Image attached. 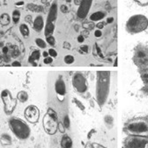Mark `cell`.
I'll list each match as a JSON object with an SVG mask.
<instances>
[{
  "mask_svg": "<svg viewBox=\"0 0 148 148\" xmlns=\"http://www.w3.org/2000/svg\"><path fill=\"white\" fill-rule=\"evenodd\" d=\"M110 90V72L98 71L96 75L95 97L100 107H102L108 97Z\"/></svg>",
  "mask_w": 148,
  "mask_h": 148,
  "instance_id": "1",
  "label": "cell"
},
{
  "mask_svg": "<svg viewBox=\"0 0 148 148\" xmlns=\"http://www.w3.org/2000/svg\"><path fill=\"white\" fill-rule=\"evenodd\" d=\"M124 132L127 136H140L148 138V117L138 116L126 122Z\"/></svg>",
  "mask_w": 148,
  "mask_h": 148,
  "instance_id": "2",
  "label": "cell"
},
{
  "mask_svg": "<svg viewBox=\"0 0 148 148\" xmlns=\"http://www.w3.org/2000/svg\"><path fill=\"white\" fill-rule=\"evenodd\" d=\"M132 62L141 75L148 73V45L140 43L135 47Z\"/></svg>",
  "mask_w": 148,
  "mask_h": 148,
  "instance_id": "3",
  "label": "cell"
},
{
  "mask_svg": "<svg viewBox=\"0 0 148 148\" xmlns=\"http://www.w3.org/2000/svg\"><path fill=\"white\" fill-rule=\"evenodd\" d=\"M148 28V18L143 14H135L129 18L125 24V29L130 34H138Z\"/></svg>",
  "mask_w": 148,
  "mask_h": 148,
  "instance_id": "4",
  "label": "cell"
},
{
  "mask_svg": "<svg viewBox=\"0 0 148 148\" xmlns=\"http://www.w3.org/2000/svg\"><path fill=\"white\" fill-rule=\"evenodd\" d=\"M9 127L15 137L20 140H26L31 134V129L24 120L18 117H11L8 121Z\"/></svg>",
  "mask_w": 148,
  "mask_h": 148,
  "instance_id": "5",
  "label": "cell"
},
{
  "mask_svg": "<svg viewBox=\"0 0 148 148\" xmlns=\"http://www.w3.org/2000/svg\"><path fill=\"white\" fill-rule=\"evenodd\" d=\"M57 119V113L52 108H49L43 117V128L48 134L53 135L56 132L58 129Z\"/></svg>",
  "mask_w": 148,
  "mask_h": 148,
  "instance_id": "6",
  "label": "cell"
},
{
  "mask_svg": "<svg viewBox=\"0 0 148 148\" xmlns=\"http://www.w3.org/2000/svg\"><path fill=\"white\" fill-rule=\"evenodd\" d=\"M56 18H57V2L54 1L49 8L48 17H47L46 25L44 27V34L46 37L52 35V34L55 30Z\"/></svg>",
  "mask_w": 148,
  "mask_h": 148,
  "instance_id": "7",
  "label": "cell"
},
{
  "mask_svg": "<svg viewBox=\"0 0 148 148\" xmlns=\"http://www.w3.org/2000/svg\"><path fill=\"white\" fill-rule=\"evenodd\" d=\"M0 97H1L2 102L4 103V111H5V113L6 115H12L13 113V111L15 110V109H16L17 99L13 97L12 93L8 90H2L1 94H0Z\"/></svg>",
  "mask_w": 148,
  "mask_h": 148,
  "instance_id": "8",
  "label": "cell"
},
{
  "mask_svg": "<svg viewBox=\"0 0 148 148\" xmlns=\"http://www.w3.org/2000/svg\"><path fill=\"white\" fill-rule=\"evenodd\" d=\"M124 148H148V138L128 136L124 140Z\"/></svg>",
  "mask_w": 148,
  "mask_h": 148,
  "instance_id": "9",
  "label": "cell"
},
{
  "mask_svg": "<svg viewBox=\"0 0 148 148\" xmlns=\"http://www.w3.org/2000/svg\"><path fill=\"white\" fill-rule=\"evenodd\" d=\"M72 86L78 93L84 94L87 91L86 78L79 72L75 73L72 77Z\"/></svg>",
  "mask_w": 148,
  "mask_h": 148,
  "instance_id": "10",
  "label": "cell"
},
{
  "mask_svg": "<svg viewBox=\"0 0 148 148\" xmlns=\"http://www.w3.org/2000/svg\"><path fill=\"white\" fill-rule=\"evenodd\" d=\"M24 116L26 121H28L29 123L36 124L40 118L39 109L35 105H28L24 111Z\"/></svg>",
  "mask_w": 148,
  "mask_h": 148,
  "instance_id": "11",
  "label": "cell"
},
{
  "mask_svg": "<svg viewBox=\"0 0 148 148\" xmlns=\"http://www.w3.org/2000/svg\"><path fill=\"white\" fill-rule=\"evenodd\" d=\"M92 4H93V0H81L80 5L79 6L77 12V16L80 19H84L87 17L88 13L90 12Z\"/></svg>",
  "mask_w": 148,
  "mask_h": 148,
  "instance_id": "12",
  "label": "cell"
},
{
  "mask_svg": "<svg viewBox=\"0 0 148 148\" xmlns=\"http://www.w3.org/2000/svg\"><path fill=\"white\" fill-rule=\"evenodd\" d=\"M55 90L59 97H65L66 95V85L62 77H59L55 82Z\"/></svg>",
  "mask_w": 148,
  "mask_h": 148,
  "instance_id": "13",
  "label": "cell"
},
{
  "mask_svg": "<svg viewBox=\"0 0 148 148\" xmlns=\"http://www.w3.org/2000/svg\"><path fill=\"white\" fill-rule=\"evenodd\" d=\"M45 27V25H44V20H43V17L42 15H38L34 22H33V29L36 32H42V29Z\"/></svg>",
  "mask_w": 148,
  "mask_h": 148,
  "instance_id": "14",
  "label": "cell"
},
{
  "mask_svg": "<svg viewBox=\"0 0 148 148\" xmlns=\"http://www.w3.org/2000/svg\"><path fill=\"white\" fill-rule=\"evenodd\" d=\"M72 139L68 135H64L61 139V146L62 148H72Z\"/></svg>",
  "mask_w": 148,
  "mask_h": 148,
  "instance_id": "15",
  "label": "cell"
},
{
  "mask_svg": "<svg viewBox=\"0 0 148 148\" xmlns=\"http://www.w3.org/2000/svg\"><path fill=\"white\" fill-rule=\"evenodd\" d=\"M26 9L31 11L33 12H42L44 11V8L42 5H36V4H33V3H29L26 5Z\"/></svg>",
  "mask_w": 148,
  "mask_h": 148,
  "instance_id": "16",
  "label": "cell"
},
{
  "mask_svg": "<svg viewBox=\"0 0 148 148\" xmlns=\"http://www.w3.org/2000/svg\"><path fill=\"white\" fill-rule=\"evenodd\" d=\"M19 29V33L24 38H28L29 35H30V29H29L26 24H20Z\"/></svg>",
  "mask_w": 148,
  "mask_h": 148,
  "instance_id": "17",
  "label": "cell"
},
{
  "mask_svg": "<svg viewBox=\"0 0 148 148\" xmlns=\"http://www.w3.org/2000/svg\"><path fill=\"white\" fill-rule=\"evenodd\" d=\"M105 13L104 12H94V13H93V14H91L90 15V17H89V18H90V20L91 21H94V22H99V21H101L102 18H105Z\"/></svg>",
  "mask_w": 148,
  "mask_h": 148,
  "instance_id": "18",
  "label": "cell"
},
{
  "mask_svg": "<svg viewBox=\"0 0 148 148\" xmlns=\"http://www.w3.org/2000/svg\"><path fill=\"white\" fill-rule=\"evenodd\" d=\"M41 55H42V53H41V52H40L39 50H34V51L32 52L31 55L29 56L28 62L33 64L34 62H35L36 61L39 60L40 57H41Z\"/></svg>",
  "mask_w": 148,
  "mask_h": 148,
  "instance_id": "19",
  "label": "cell"
},
{
  "mask_svg": "<svg viewBox=\"0 0 148 148\" xmlns=\"http://www.w3.org/2000/svg\"><path fill=\"white\" fill-rule=\"evenodd\" d=\"M28 97H29L28 94L24 90H21V91L18 92V94H17V100H19L22 103H26L28 100Z\"/></svg>",
  "mask_w": 148,
  "mask_h": 148,
  "instance_id": "20",
  "label": "cell"
},
{
  "mask_svg": "<svg viewBox=\"0 0 148 148\" xmlns=\"http://www.w3.org/2000/svg\"><path fill=\"white\" fill-rule=\"evenodd\" d=\"M11 21V18L9 16V14L7 13H4L0 16V23H1L3 25H9Z\"/></svg>",
  "mask_w": 148,
  "mask_h": 148,
  "instance_id": "21",
  "label": "cell"
},
{
  "mask_svg": "<svg viewBox=\"0 0 148 148\" xmlns=\"http://www.w3.org/2000/svg\"><path fill=\"white\" fill-rule=\"evenodd\" d=\"M12 19H13V22L14 24H18L19 22V19H20V12L19 10H14L13 12Z\"/></svg>",
  "mask_w": 148,
  "mask_h": 148,
  "instance_id": "22",
  "label": "cell"
},
{
  "mask_svg": "<svg viewBox=\"0 0 148 148\" xmlns=\"http://www.w3.org/2000/svg\"><path fill=\"white\" fill-rule=\"evenodd\" d=\"M35 44L37 45V47H39L40 48H46L47 47V42L46 40L41 39V38H36L35 39Z\"/></svg>",
  "mask_w": 148,
  "mask_h": 148,
  "instance_id": "23",
  "label": "cell"
},
{
  "mask_svg": "<svg viewBox=\"0 0 148 148\" xmlns=\"http://www.w3.org/2000/svg\"><path fill=\"white\" fill-rule=\"evenodd\" d=\"M74 61H75L74 57H73L72 55H71V54H67V55H65V58H64V62H65V63H66V64H68V65L72 64V63L74 62Z\"/></svg>",
  "mask_w": 148,
  "mask_h": 148,
  "instance_id": "24",
  "label": "cell"
},
{
  "mask_svg": "<svg viewBox=\"0 0 148 148\" xmlns=\"http://www.w3.org/2000/svg\"><path fill=\"white\" fill-rule=\"evenodd\" d=\"M46 42L49 46L54 47L56 45V39H55V37L53 35H49V36L46 37Z\"/></svg>",
  "mask_w": 148,
  "mask_h": 148,
  "instance_id": "25",
  "label": "cell"
},
{
  "mask_svg": "<svg viewBox=\"0 0 148 148\" xmlns=\"http://www.w3.org/2000/svg\"><path fill=\"white\" fill-rule=\"evenodd\" d=\"M63 125L66 128V129H69L70 126H71V121H70V118L68 116H65L64 117V119H63Z\"/></svg>",
  "mask_w": 148,
  "mask_h": 148,
  "instance_id": "26",
  "label": "cell"
},
{
  "mask_svg": "<svg viewBox=\"0 0 148 148\" xmlns=\"http://www.w3.org/2000/svg\"><path fill=\"white\" fill-rule=\"evenodd\" d=\"M48 52H49V54L50 57H52V58L57 57V52H56L54 48H49Z\"/></svg>",
  "mask_w": 148,
  "mask_h": 148,
  "instance_id": "27",
  "label": "cell"
},
{
  "mask_svg": "<svg viewBox=\"0 0 148 148\" xmlns=\"http://www.w3.org/2000/svg\"><path fill=\"white\" fill-rule=\"evenodd\" d=\"M53 62V58L49 56V57H46L44 58V60H43V63L46 64V65H49V64H51Z\"/></svg>",
  "mask_w": 148,
  "mask_h": 148,
  "instance_id": "28",
  "label": "cell"
},
{
  "mask_svg": "<svg viewBox=\"0 0 148 148\" xmlns=\"http://www.w3.org/2000/svg\"><path fill=\"white\" fill-rule=\"evenodd\" d=\"M60 10L63 13H67L69 12V8L66 5H62L61 7H60Z\"/></svg>",
  "mask_w": 148,
  "mask_h": 148,
  "instance_id": "29",
  "label": "cell"
},
{
  "mask_svg": "<svg viewBox=\"0 0 148 148\" xmlns=\"http://www.w3.org/2000/svg\"><path fill=\"white\" fill-rule=\"evenodd\" d=\"M73 101L75 102L76 105H77V106H79V107L81 109V110H85V107L83 106V104L81 103V102H80V101H79V100H77V99H74Z\"/></svg>",
  "mask_w": 148,
  "mask_h": 148,
  "instance_id": "30",
  "label": "cell"
},
{
  "mask_svg": "<svg viewBox=\"0 0 148 148\" xmlns=\"http://www.w3.org/2000/svg\"><path fill=\"white\" fill-rule=\"evenodd\" d=\"M101 35H102L101 30H100V29H97V30H95V32H94V36H95L96 38H100V37H101Z\"/></svg>",
  "mask_w": 148,
  "mask_h": 148,
  "instance_id": "31",
  "label": "cell"
},
{
  "mask_svg": "<svg viewBox=\"0 0 148 148\" xmlns=\"http://www.w3.org/2000/svg\"><path fill=\"white\" fill-rule=\"evenodd\" d=\"M80 49H81V51H82L83 53H88V46H87V45H83V46H81V47H80Z\"/></svg>",
  "mask_w": 148,
  "mask_h": 148,
  "instance_id": "32",
  "label": "cell"
},
{
  "mask_svg": "<svg viewBox=\"0 0 148 148\" xmlns=\"http://www.w3.org/2000/svg\"><path fill=\"white\" fill-rule=\"evenodd\" d=\"M77 40H78L79 43H83V42L85 41V37H84L83 35H79V36H78Z\"/></svg>",
  "mask_w": 148,
  "mask_h": 148,
  "instance_id": "33",
  "label": "cell"
},
{
  "mask_svg": "<svg viewBox=\"0 0 148 148\" xmlns=\"http://www.w3.org/2000/svg\"><path fill=\"white\" fill-rule=\"evenodd\" d=\"M12 66H13V67H20V66H21V63H20L19 61H14V62L12 63Z\"/></svg>",
  "mask_w": 148,
  "mask_h": 148,
  "instance_id": "34",
  "label": "cell"
},
{
  "mask_svg": "<svg viewBox=\"0 0 148 148\" xmlns=\"http://www.w3.org/2000/svg\"><path fill=\"white\" fill-rule=\"evenodd\" d=\"M96 27H97V29H102L103 27H104V24L102 23V22H98L97 24H96Z\"/></svg>",
  "mask_w": 148,
  "mask_h": 148,
  "instance_id": "35",
  "label": "cell"
},
{
  "mask_svg": "<svg viewBox=\"0 0 148 148\" xmlns=\"http://www.w3.org/2000/svg\"><path fill=\"white\" fill-rule=\"evenodd\" d=\"M92 146H93V148H106V147L102 146L101 145H100V144H96V143H94V144L92 145Z\"/></svg>",
  "mask_w": 148,
  "mask_h": 148,
  "instance_id": "36",
  "label": "cell"
},
{
  "mask_svg": "<svg viewBox=\"0 0 148 148\" xmlns=\"http://www.w3.org/2000/svg\"><path fill=\"white\" fill-rule=\"evenodd\" d=\"M25 20H26V22H28V23H31V22H32V17H31L30 15H27V16H26Z\"/></svg>",
  "mask_w": 148,
  "mask_h": 148,
  "instance_id": "37",
  "label": "cell"
},
{
  "mask_svg": "<svg viewBox=\"0 0 148 148\" xmlns=\"http://www.w3.org/2000/svg\"><path fill=\"white\" fill-rule=\"evenodd\" d=\"M8 47H3V48H2V52H3V53L4 54H6L7 53H8Z\"/></svg>",
  "mask_w": 148,
  "mask_h": 148,
  "instance_id": "38",
  "label": "cell"
},
{
  "mask_svg": "<svg viewBox=\"0 0 148 148\" xmlns=\"http://www.w3.org/2000/svg\"><path fill=\"white\" fill-rule=\"evenodd\" d=\"M24 1H19V2H17L15 5H17V6H22V5H24Z\"/></svg>",
  "mask_w": 148,
  "mask_h": 148,
  "instance_id": "39",
  "label": "cell"
},
{
  "mask_svg": "<svg viewBox=\"0 0 148 148\" xmlns=\"http://www.w3.org/2000/svg\"><path fill=\"white\" fill-rule=\"evenodd\" d=\"M113 21H114V18H111V17H110V18H107V23H108V24L112 23Z\"/></svg>",
  "mask_w": 148,
  "mask_h": 148,
  "instance_id": "40",
  "label": "cell"
},
{
  "mask_svg": "<svg viewBox=\"0 0 148 148\" xmlns=\"http://www.w3.org/2000/svg\"><path fill=\"white\" fill-rule=\"evenodd\" d=\"M42 56H43L44 58H46V57H49V52H46V51H45V52H43V53H42Z\"/></svg>",
  "mask_w": 148,
  "mask_h": 148,
  "instance_id": "41",
  "label": "cell"
},
{
  "mask_svg": "<svg viewBox=\"0 0 148 148\" xmlns=\"http://www.w3.org/2000/svg\"><path fill=\"white\" fill-rule=\"evenodd\" d=\"M96 49H97V53H98V54H100V56L101 57H103V55L101 54V49L98 47H96Z\"/></svg>",
  "mask_w": 148,
  "mask_h": 148,
  "instance_id": "42",
  "label": "cell"
},
{
  "mask_svg": "<svg viewBox=\"0 0 148 148\" xmlns=\"http://www.w3.org/2000/svg\"><path fill=\"white\" fill-rule=\"evenodd\" d=\"M74 3H75V5H80L81 0H74Z\"/></svg>",
  "mask_w": 148,
  "mask_h": 148,
  "instance_id": "43",
  "label": "cell"
},
{
  "mask_svg": "<svg viewBox=\"0 0 148 148\" xmlns=\"http://www.w3.org/2000/svg\"><path fill=\"white\" fill-rule=\"evenodd\" d=\"M66 2H67V3H71V2H72V0H66Z\"/></svg>",
  "mask_w": 148,
  "mask_h": 148,
  "instance_id": "44",
  "label": "cell"
},
{
  "mask_svg": "<svg viewBox=\"0 0 148 148\" xmlns=\"http://www.w3.org/2000/svg\"><path fill=\"white\" fill-rule=\"evenodd\" d=\"M1 60H2V57H1V56H0V62H1Z\"/></svg>",
  "mask_w": 148,
  "mask_h": 148,
  "instance_id": "45",
  "label": "cell"
}]
</instances>
